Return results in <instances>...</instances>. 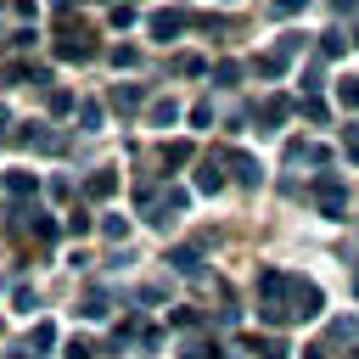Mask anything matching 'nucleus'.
Wrapping results in <instances>:
<instances>
[{"label":"nucleus","mask_w":359,"mask_h":359,"mask_svg":"<svg viewBox=\"0 0 359 359\" xmlns=\"http://www.w3.org/2000/svg\"><path fill=\"white\" fill-rule=\"evenodd\" d=\"M185 202H191V196H185L180 185H157V180H140V185H135V208H140V219L157 224V230H168V224L185 213Z\"/></svg>","instance_id":"1"},{"label":"nucleus","mask_w":359,"mask_h":359,"mask_svg":"<svg viewBox=\"0 0 359 359\" xmlns=\"http://www.w3.org/2000/svg\"><path fill=\"white\" fill-rule=\"evenodd\" d=\"M258 320L292 325V269H258Z\"/></svg>","instance_id":"2"},{"label":"nucleus","mask_w":359,"mask_h":359,"mask_svg":"<svg viewBox=\"0 0 359 359\" xmlns=\"http://www.w3.org/2000/svg\"><path fill=\"white\" fill-rule=\"evenodd\" d=\"M11 146H22V151H50V157H56V151H67V135H56L50 123H34V118H28V123L11 129Z\"/></svg>","instance_id":"3"},{"label":"nucleus","mask_w":359,"mask_h":359,"mask_svg":"<svg viewBox=\"0 0 359 359\" xmlns=\"http://www.w3.org/2000/svg\"><path fill=\"white\" fill-rule=\"evenodd\" d=\"M309 196H314V208L325 219H348V185H342V174H320L309 185Z\"/></svg>","instance_id":"4"},{"label":"nucleus","mask_w":359,"mask_h":359,"mask_svg":"<svg viewBox=\"0 0 359 359\" xmlns=\"http://www.w3.org/2000/svg\"><path fill=\"white\" fill-rule=\"evenodd\" d=\"M224 185H230V163H224V151L196 157V191H202V196H219Z\"/></svg>","instance_id":"5"},{"label":"nucleus","mask_w":359,"mask_h":359,"mask_svg":"<svg viewBox=\"0 0 359 359\" xmlns=\"http://www.w3.org/2000/svg\"><path fill=\"white\" fill-rule=\"evenodd\" d=\"M191 22H196L191 11H180V6H168V11H151V17H146V34L168 45V39H180V34L191 28Z\"/></svg>","instance_id":"6"},{"label":"nucleus","mask_w":359,"mask_h":359,"mask_svg":"<svg viewBox=\"0 0 359 359\" xmlns=\"http://www.w3.org/2000/svg\"><path fill=\"white\" fill-rule=\"evenodd\" d=\"M224 163H230V180H236V185H247V191H258V185H264V163H258L252 151L230 146V151H224Z\"/></svg>","instance_id":"7"},{"label":"nucleus","mask_w":359,"mask_h":359,"mask_svg":"<svg viewBox=\"0 0 359 359\" xmlns=\"http://www.w3.org/2000/svg\"><path fill=\"white\" fill-rule=\"evenodd\" d=\"M325 309V292L314 286V280H303V275H292V320H314Z\"/></svg>","instance_id":"8"},{"label":"nucleus","mask_w":359,"mask_h":359,"mask_svg":"<svg viewBox=\"0 0 359 359\" xmlns=\"http://www.w3.org/2000/svg\"><path fill=\"white\" fill-rule=\"evenodd\" d=\"M168 264H174V275H185V280H202V241L168 247Z\"/></svg>","instance_id":"9"},{"label":"nucleus","mask_w":359,"mask_h":359,"mask_svg":"<svg viewBox=\"0 0 359 359\" xmlns=\"http://www.w3.org/2000/svg\"><path fill=\"white\" fill-rule=\"evenodd\" d=\"M107 107L123 112V118L140 112V107H146V84H112V90H107Z\"/></svg>","instance_id":"10"},{"label":"nucleus","mask_w":359,"mask_h":359,"mask_svg":"<svg viewBox=\"0 0 359 359\" xmlns=\"http://www.w3.org/2000/svg\"><path fill=\"white\" fill-rule=\"evenodd\" d=\"M286 163H297V168H303V163H309V168H325L331 151H325L320 140H292V146H286Z\"/></svg>","instance_id":"11"},{"label":"nucleus","mask_w":359,"mask_h":359,"mask_svg":"<svg viewBox=\"0 0 359 359\" xmlns=\"http://www.w3.org/2000/svg\"><path fill=\"white\" fill-rule=\"evenodd\" d=\"M56 56H62V62H90L95 45H90V34L79 28V34H62V39H56Z\"/></svg>","instance_id":"12"},{"label":"nucleus","mask_w":359,"mask_h":359,"mask_svg":"<svg viewBox=\"0 0 359 359\" xmlns=\"http://www.w3.org/2000/svg\"><path fill=\"white\" fill-rule=\"evenodd\" d=\"M292 112H297V101H292V95H269V101L258 107V123H264V129H280Z\"/></svg>","instance_id":"13"},{"label":"nucleus","mask_w":359,"mask_h":359,"mask_svg":"<svg viewBox=\"0 0 359 359\" xmlns=\"http://www.w3.org/2000/svg\"><path fill=\"white\" fill-rule=\"evenodd\" d=\"M79 314H84V320H107V314H112V292H107V286H90V292L79 297Z\"/></svg>","instance_id":"14"},{"label":"nucleus","mask_w":359,"mask_h":359,"mask_svg":"<svg viewBox=\"0 0 359 359\" xmlns=\"http://www.w3.org/2000/svg\"><path fill=\"white\" fill-rule=\"evenodd\" d=\"M50 342H56V325H50V320H39V325H34V331H28V342H22V348H17V359H28V353H34V359H39V353H45V348H50Z\"/></svg>","instance_id":"15"},{"label":"nucleus","mask_w":359,"mask_h":359,"mask_svg":"<svg viewBox=\"0 0 359 359\" xmlns=\"http://www.w3.org/2000/svg\"><path fill=\"white\" fill-rule=\"evenodd\" d=\"M34 191H39V180H34L28 168H11V174H6V196H11V202H28Z\"/></svg>","instance_id":"16"},{"label":"nucleus","mask_w":359,"mask_h":359,"mask_svg":"<svg viewBox=\"0 0 359 359\" xmlns=\"http://www.w3.org/2000/svg\"><path fill=\"white\" fill-rule=\"evenodd\" d=\"M112 191H118V174H112V168H95V174L84 180V196H90V202H107Z\"/></svg>","instance_id":"17"},{"label":"nucleus","mask_w":359,"mask_h":359,"mask_svg":"<svg viewBox=\"0 0 359 359\" xmlns=\"http://www.w3.org/2000/svg\"><path fill=\"white\" fill-rule=\"evenodd\" d=\"M303 45H309V34H297V28H286V34H280V39L269 45V50H275V56H280V62L292 67V56H303Z\"/></svg>","instance_id":"18"},{"label":"nucleus","mask_w":359,"mask_h":359,"mask_svg":"<svg viewBox=\"0 0 359 359\" xmlns=\"http://www.w3.org/2000/svg\"><path fill=\"white\" fill-rule=\"evenodd\" d=\"M168 73H174V79H202V73H208V62H202L196 50H180V56L168 62Z\"/></svg>","instance_id":"19"},{"label":"nucleus","mask_w":359,"mask_h":359,"mask_svg":"<svg viewBox=\"0 0 359 359\" xmlns=\"http://www.w3.org/2000/svg\"><path fill=\"white\" fill-rule=\"evenodd\" d=\"M151 123H157V129H174V123H180V101H174V95H157V101H151Z\"/></svg>","instance_id":"20"},{"label":"nucleus","mask_w":359,"mask_h":359,"mask_svg":"<svg viewBox=\"0 0 359 359\" xmlns=\"http://www.w3.org/2000/svg\"><path fill=\"white\" fill-rule=\"evenodd\" d=\"M196 151H191V140H163V168H185Z\"/></svg>","instance_id":"21"},{"label":"nucleus","mask_w":359,"mask_h":359,"mask_svg":"<svg viewBox=\"0 0 359 359\" xmlns=\"http://www.w3.org/2000/svg\"><path fill=\"white\" fill-rule=\"evenodd\" d=\"M180 359H224V353H219V342H213V337H191V342L180 348Z\"/></svg>","instance_id":"22"},{"label":"nucleus","mask_w":359,"mask_h":359,"mask_svg":"<svg viewBox=\"0 0 359 359\" xmlns=\"http://www.w3.org/2000/svg\"><path fill=\"white\" fill-rule=\"evenodd\" d=\"M348 45H353V39H348L342 28H325V34H320V56H342Z\"/></svg>","instance_id":"23"},{"label":"nucleus","mask_w":359,"mask_h":359,"mask_svg":"<svg viewBox=\"0 0 359 359\" xmlns=\"http://www.w3.org/2000/svg\"><path fill=\"white\" fill-rule=\"evenodd\" d=\"M101 129V101H79V135H95Z\"/></svg>","instance_id":"24"},{"label":"nucleus","mask_w":359,"mask_h":359,"mask_svg":"<svg viewBox=\"0 0 359 359\" xmlns=\"http://www.w3.org/2000/svg\"><path fill=\"white\" fill-rule=\"evenodd\" d=\"M337 107L342 112H359V79H337Z\"/></svg>","instance_id":"25"},{"label":"nucleus","mask_w":359,"mask_h":359,"mask_svg":"<svg viewBox=\"0 0 359 359\" xmlns=\"http://www.w3.org/2000/svg\"><path fill=\"white\" fill-rule=\"evenodd\" d=\"M297 112H303L309 123H325V118H331V107H325L320 95H303V101H297Z\"/></svg>","instance_id":"26"},{"label":"nucleus","mask_w":359,"mask_h":359,"mask_svg":"<svg viewBox=\"0 0 359 359\" xmlns=\"http://www.w3.org/2000/svg\"><path fill=\"white\" fill-rule=\"evenodd\" d=\"M101 236H107V241H123V236H129V219H123V213H101Z\"/></svg>","instance_id":"27"},{"label":"nucleus","mask_w":359,"mask_h":359,"mask_svg":"<svg viewBox=\"0 0 359 359\" xmlns=\"http://www.w3.org/2000/svg\"><path fill=\"white\" fill-rule=\"evenodd\" d=\"M342 157L359 168V118H348V129H342Z\"/></svg>","instance_id":"28"},{"label":"nucleus","mask_w":359,"mask_h":359,"mask_svg":"<svg viewBox=\"0 0 359 359\" xmlns=\"http://www.w3.org/2000/svg\"><path fill=\"white\" fill-rule=\"evenodd\" d=\"M112 67H118V73L140 67V50H135V45H112Z\"/></svg>","instance_id":"29"},{"label":"nucleus","mask_w":359,"mask_h":359,"mask_svg":"<svg viewBox=\"0 0 359 359\" xmlns=\"http://www.w3.org/2000/svg\"><path fill=\"white\" fill-rule=\"evenodd\" d=\"M241 73H247L241 62H219V67H213L208 79H213V84H241Z\"/></svg>","instance_id":"30"},{"label":"nucleus","mask_w":359,"mask_h":359,"mask_svg":"<svg viewBox=\"0 0 359 359\" xmlns=\"http://www.w3.org/2000/svg\"><path fill=\"white\" fill-rule=\"evenodd\" d=\"M320 90H325V67L309 62V67H303V95H320Z\"/></svg>","instance_id":"31"},{"label":"nucleus","mask_w":359,"mask_h":359,"mask_svg":"<svg viewBox=\"0 0 359 359\" xmlns=\"http://www.w3.org/2000/svg\"><path fill=\"white\" fill-rule=\"evenodd\" d=\"M62 224H67V230H73V236H90V230H101V224H95V219H90V213H84V208H73V213H67V219H62Z\"/></svg>","instance_id":"32"},{"label":"nucleus","mask_w":359,"mask_h":359,"mask_svg":"<svg viewBox=\"0 0 359 359\" xmlns=\"http://www.w3.org/2000/svg\"><path fill=\"white\" fill-rule=\"evenodd\" d=\"M168 325H174V331H196L202 314H196V309H168Z\"/></svg>","instance_id":"33"},{"label":"nucleus","mask_w":359,"mask_h":359,"mask_svg":"<svg viewBox=\"0 0 359 359\" xmlns=\"http://www.w3.org/2000/svg\"><path fill=\"white\" fill-rule=\"evenodd\" d=\"M45 107H50L56 118H62V112H79V101H73V90H50V101H45Z\"/></svg>","instance_id":"34"},{"label":"nucleus","mask_w":359,"mask_h":359,"mask_svg":"<svg viewBox=\"0 0 359 359\" xmlns=\"http://www.w3.org/2000/svg\"><path fill=\"white\" fill-rule=\"evenodd\" d=\"M11 309L34 314V286H28V280H17V286H11Z\"/></svg>","instance_id":"35"},{"label":"nucleus","mask_w":359,"mask_h":359,"mask_svg":"<svg viewBox=\"0 0 359 359\" xmlns=\"http://www.w3.org/2000/svg\"><path fill=\"white\" fill-rule=\"evenodd\" d=\"M331 337H337V342H353V337H359V320H353V314H348V320H331Z\"/></svg>","instance_id":"36"},{"label":"nucleus","mask_w":359,"mask_h":359,"mask_svg":"<svg viewBox=\"0 0 359 359\" xmlns=\"http://www.w3.org/2000/svg\"><path fill=\"white\" fill-rule=\"evenodd\" d=\"M62 359H95V348H90V342H84V337H73V342H67V348H62Z\"/></svg>","instance_id":"37"},{"label":"nucleus","mask_w":359,"mask_h":359,"mask_svg":"<svg viewBox=\"0 0 359 359\" xmlns=\"http://www.w3.org/2000/svg\"><path fill=\"white\" fill-rule=\"evenodd\" d=\"M129 22H135V6L118 0V6H112V28H129Z\"/></svg>","instance_id":"38"},{"label":"nucleus","mask_w":359,"mask_h":359,"mask_svg":"<svg viewBox=\"0 0 359 359\" xmlns=\"http://www.w3.org/2000/svg\"><path fill=\"white\" fill-rule=\"evenodd\" d=\"M191 123L208 129V123H213V101H196V107H191Z\"/></svg>","instance_id":"39"},{"label":"nucleus","mask_w":359,"mask_h":359,"mask_svg":"<svg viewBox=\"0 0 359 359\" xmlns=\"http://www.w3.org/2000/svg\"><path fill=\"white\" fill-rule=\"evenodd\" d=\"M303 6H309V0H269V11H275V17H297Z\"/></svg>","instance_id":"40"},{"label":"nucleus","mask_w":359,"mask_h":359,"mask_svg":"<svg viewBox=\"0 0 359 359\" xmlns=\"http://www.w3.org/2000/svg\"><path fill=\"white\" fill-rule=\"evenodd\" d=\"M331 11L337 17H359V0H331Z\"/></svg>","instance_id":"41"},{"label":"nucleus","mask_w":359,"mask_h":359,"mask_svg":"<svg viewBox=\"0 0 359 359\" xmlns=\"http://www.w3.org/2000/svg\"><path fill=\"white\" fill-rule=\"evenodd\" d=\"M303 359H325V348H303Z\"/></svg>","instance_id":"42"},{"label":"nucleus","mask_w":359,"mask_h":359,"mask_svg":"<svg viewBox=\"0 0 359 359\" xmlns=\"http://www.w3.org/2000/svg\"><path fill=\"white\" fill-rule=\"evenodd\" d=\"M6 123H11V112H6V107H0V129H6Z\"/></svg>","instance_id":"43"},{"label":"nucleus","mask_w":359,"mask_h":359,"mask_svg":"<svg viewBox=\"0 0 359 359\" xmlns=\"http://www.w3.org/2000/svg\"><path fill=\"white\" fill-rule=\"evenodd\" d=\"M348 28H353V45H359V17H353V22H348Z\"/></svg>","instance_id":"44"},{"label":"nucleus","mask_w":359,"mask_h":359,"mask_svg":"<svg viewBox=\"0 0 359 359\" xmlns=\"http://www.w3.org/2000/svg\"><path fill=\"white\" fill-rule=\"evenodd\" d=\"M353 292H359V275H353Z\"/></svg>","instance_id":"45"},{"label":"nucleus","mask_w":359,"mask_h":359,"mask_svg":"<svg viewBox=\"0 0 359 359\" xmlns=\"http://www.w3.org/2000/svg\"><path fill=\"white\" fill-rule=\"evenodd\" d=\"M56 6H73V0H56Z\"/></svg>","instance_id":"46"}]
</instances>
